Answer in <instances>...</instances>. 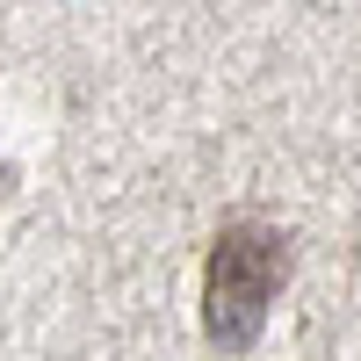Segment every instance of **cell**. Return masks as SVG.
<instances>
[{"label": "cell", "mask_w": 361, "mask_h": 361, "mask_svg": "<svg viewBox=\"0 0 361 361\" xmlns=\"http://www.w3.org/2000/svg\"><path fill=\"white\" fill-rule=\"evenodd\" d=\"M289 275V238L275 224H224L202 267V333L217 354H246L267 325V304Z\"/></svg>", "instance_id": "6da1fadb"}]
</instances>
